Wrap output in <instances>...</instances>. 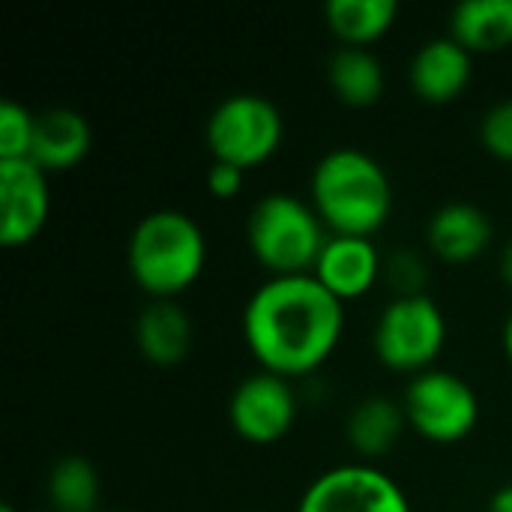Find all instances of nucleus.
Listing matches in <instances>:
<instances>
[{
	"label": "nucleus",
	"instance_id": "1",
	"mask_svg": "<svg viewBox=\"0 0 512 512\" xmlns=\"http://www.w3.org/2000/svg\"><path fill=\"white\" fill-rule=\"evenodd\" d=\"M345 330L339 303L312 273L270 276L243 309V339L261 372L303 378L321 369Z\"/></svg>",
	"mask_w": 512,
	"mask_h": 512
},
{
	"label": "nucleus",
	"instance_id": "2",
	"mask_svg": "<svg viewBox=\"0 0 512 512\" xmlns=\"http://www.w3.org/2000/svg\"><path fill=\"white\" fill-rule=\"evenodd\" d=\"M312 207L336 237H372L393 210L387 168L357 147H336L312 171Z\"/></svg>",
	"mask_w": 512,
	"mask_h": 512
},
{
	"label": "nucleus",
	"instance_id": "3",
	"mask_svg": "<svg viewBox=\"0 0 512 512\" xmlns=\"http://www.w3.org/2000/svg\"><path fill=\"white\" fill-rule=\"evenodd\" d=\"M126 264L132 282L150 300H177L204 273V231L183 210H153L135 225L126 246Z\"/></svg>",
	"mask_w": 512,
	"mask_h": 512
},
{
	"label": "nucleus",
	"instance_id": "4",
	"mask_svg": "<svg viewBox=\"0 0 512 512\" xmlns=\"http://www.w3.org/2000/svg\"><path fill=\"white\" fill-rule=\"evenodd\" d=\"M327 237L315 207L285 192L264 195L246 222L249 249L270 276L312 273Z\"/></svg>",
	"mask_w": 512,
	"mask_h": 512
},
{
	"label": "nucleus",
	"instance_id": "5",
	"mask_svg": "<svg viewBox=\"0 0 512 512\" xmlns=\"http://www.w3.org/2000/svg\"><path fill=\"white\" fill-rule=\"evenodd\" d=\"M285 120L261 93H234L222 99L204 129L213 162H228L243 171L264 165L282 147Z\"/></svg>",
	"mask_w": 512,
	"mask_h": 512
},
{
	"label": "nucleus",
	"instance_id": "6",
	"mask_svg": "<svg viewBox=\"0 0 512 512\" xmlns=\"http://www.w3.org/2000/svg\"><path fill=\"white\" fill-rule=\"evenodd\" d=\"M447 342V318L429 294L396 297L378 318L372 345L378 360L405 375L435 369Z\"/></svg>",
	"mask_w": 512,
	"mask_h": 512
},
{
	"label": "nucleus",
	"instance_id": "7",
	"mask_svg": "<svg viewBox=\"0 0 512 512\" xmlns=\"http://www.w3.org/2000/svg\"><path fill=\"white\" fill-rule=\"evenodd\" d=\"M402 408L408 426L432 444H459L480 423V399L474 387L447 369L414 375Z\"/></svg>",
	"mask_w": 512,
	"mask_h": 512
},
{
	"label": "nucleus",
	"instance_id": "8",
	"mask_svg": "<svg viewBox=\"0 0 512 512\" xmlns=\"http://www.w3.org/2000/svg\"><path fill=\"white\" fill-rule=\"evenodd\" d=\"M297 512H414L405 489L369 462L324 471L303 492Z\"/></svg>",
	"mask_w": 512,
	"mask_h": 512
},
{
	"label": "nucleus",
	"instance_id": "9",
	"mask_svg": "<svg viewBox=\"0 0 512 512\" xmlns=\"http://www.w3.org/2000/svg\"><path fill=\"white\" fill-rule=\"evenodd\" d=\"M297 420V396L288 378L273 372H255L231 393L228 423L231 429L258 447H270L282 441Z\"/></svg>",
	"mask_w": 512,
	"mask_h": 512
},
{
	"label": "nucleus",
	"instance_id": "10",
	"mask_svg": "<svg viewBox=\"0 0 512 512\" xmlns=\"http://www.w3.org/2000/svg\"><path fill=\"white\" fill-rule=\"evenodd\" d=\"M51 189L48 174L33 159L0 162V243L21 249L48 225Z\"/></svg>",
	"mask_w": 512,
	"mask_h": 512
},
{
	"label": "nucleus",
	"instance_id": "11",
	"mask_svg": "<svg viewBox=\"0 0 512 512\" xmlns=\"http://www.w3.org/2000/svg\"><path fill=\"white\" fill-rule=\"evenodd\" d=\"M312 276L339 303L366 297L375 288V282L384 276L381 252L372 243V237H336V234H330L315 267H312Z\"/></svg>",
	"mask_w": 512,
	"mask_h": 512
},
{
	"label": "nucleus",
	"instance_id": "12",
	"mask_svg": "<svg viewBox=\"0 0 512 512\" xmlns=\"http://www.w3.org/2000/svg\"><path fill=\"white\" fill-rule=\"evenodd\" d=\"M471 69H474V54L465 51L453 36H438L417 48L408 66V78L423 102L450 105L471 84Z\"/></svg>",
	"mask_w": 512,
	"mask_h": 512
},
{
	"label": "nucleus",
	"instance_id": "13",
	"mask_svg": "<svg viewBox=\"0 0 512 512\" xmlns=\"http://www.w3.org/2000/svg\"><path fill=\"white\" fill-rule=\"evenodd\" d=\"M495 228L492 219L486 216L483 207L468 204V201H453L444 204L426 228L429 249L438 261L444 264H471L477 261L489 246H492Z\"/></svg>",
	"mask_w": 512,
	"mask_h": 512
},
{
	"label": "nucleus",
	"instance_id": "14",
	"mask_svg": "<svg viewBox=\"0 0 512 512\" xmlns=\"http://www.w3.org/2000/svg\"><path fill=\"white\" fill-rule=\"evenodd\" d=\"M195 342L192 318L177 300H150L135 321V345L141 357L159 369L180 366Z\"/></svg>",
	"mask_w": 512,
	"mask_h": 512
},
{
	"label": "nucleus",
	"instance_id": "15",
	"mask_svg": "<svg viewBox=\"0 0 512 512\" xmlns=\"http://www.w3.org/2000/svg\"><path fill=\"white\" fill-rule=\"evenodd\" d=\"M93 147V129L84 114L72 108H51L36 117L30 159L45 171H69L87 159Z\"/></svg>",
	"mask_w": 512,
	"mask_h": 512
},
{
	"label": "nucleus",
	"instance_id": "16",
	"mask_svg": "<svg viewBox=\"0 0 512 512\" xmlns=\"http://www.w3.org/2000/svg\"><path fill=\"white\" fill-rule=\"evenodd\" d=\"M450 36L471 54L512 45V0H465L450 12Z\"/></svg>",
	"mask_w": 512,
	"mask_h": 512
},
{
	"label": "nucleus",
	"instance_id": "17",
	"mask_svg": "<svg viewBox=\"0 0 512 512\" xmlns=\"http://www.w3.org/2000/svg\"><path fill=\"white\" fill-rule=\"evenodd\" d=\"M405 426H408V417H405V408L399 402L384 399V396H372V399H363L360 405H354L348 426H345V435H348V444L357 456L378 459L399 444Z\"/></svg>",
	"mask_w": 512,
	"mask_h": 512
},
{
	"label": "nucleus",
	"instance_id": "18",
	"mask_svg": "<svg viewBox=\"0 0 512 512\" xmlns=\"http://www.w3.org/2000/svg\"><path fill=\"white\" fill-rule=\"evenodd\" d=\"M396 0H330L324 9L330 33L345 48H366L390 33L396 24Z\"/></svg>",
	"mask_w": 512,
	"mask_h": 512
},
{
	"label": "nucleus",
	"instance_id": "19",
	"mask_svg": "<svg viewBox=\"0 0 512 512\" xmlns=\"http://www.w3.org/2000/svg\"><path fill=\"white\" fill-rule=\"evenodd\" d=\"M327 81L339 102L351 108H369L384 96V66L369 48H339L327 63Z\"/></svg>",
	"mask_w": 512,
	"mask_h": 512
},
{
	"label": "nucleus",
	"instance_id": "20",
	"mask_svg": "<svg viewBox=\"0 0 512 512\" xmlns=\"http://www.w3.org/2000/svg\"><path fill=\"white\" fill-rule=\"evenodd\" d=\"M48 504L51 512L99 510V474L84 456H63L48 471Z\"/></svg>",
	"mask_w": 512,
	"mask_h": 512
},
{
	"label": "nucleus",
	"instance_id": "21",
	"mask_svg": "<svg viewBox=\"0 0 512 512\" xmlns=\"http://www.w3.org/2000/svg\"><path fill=\"white\" fill-rule=\"evenodd\" d=\"M33 132H36V117L24 105L6 99L0 105V162L30 159Z\"/></svg>",
	"mask_w": 512,
	"mask_h": 512
},
{
	"label": "nucleus",
	"instance_id": "22",
	"mask_svg": "<svg viewBox=\"0 0 512 512\" xmlns=\"http://www.w3.org/2000/svg\"><path fill=\"white\" fill-rule=\"evenodd\" d=\"M480 141L495 159L512 162V99L498 102L486 111L480 123Z\"/></svg>",
	"mask_w": 512,
	"mask_h": 512
},
{
	"label": "nucleus",
	"instance_id": "23",
	"mask_svg": "<svg viewBox=\"0 0 512 512\" xmlns=\"http://www.w3.org/2000/svg\"><path fill=\"white\" fill-rule=\"evenodd\" d=\"M384 273L390 279V285L396 288L399 297H417V294H426V279H429V270H426V261L417 255V252H396L387 264H384Z\"/></svg>",
	"mask_w": 512,
	"mask_h": 512
},
{
	"label": "nucleus",
	"instance_id": "24",
	"mask_svg": "<svg viewBox=\"0 0 512 512\" xmlns=\"http://www.w3.org/2000/svg\"><path fill=\"white\" fill-rule=\"evenodd\" d=\"M204 183H207V192H210L216 201H231V198L240 195V189H243V183H246V171L237 168V165H228V162H213V165L207 168Z\"/></svg>",
	"mask_w": 512,
	"mask_h": 512
},
{
	"label": "nucleus",
	"instance_id": "25",
	"mask_svg": "<svg viewBox=\"0 0 512 512\" xmlns=\"http://www.w3.org/2000/svg\"><path fill=\"white\" fill-rule=\"evenodd\" d=\"M498 273L504 279V285L512 291V240L501 249V258H498Z\"/></svg>",
	"mask_w": 512,
	"mask_h": 512
},
{
	"label": "nucleus",
	"instance_id": "26",
	"mask_svg": "<svg viewBox=\"0 0 512 512\" xmlns=\"http://www.w3.org/2000/svg\"><path fill=\"white\" fill-rule=\"evenodd\" d=\"M489 512H512V486H504V489L492 498Z\"/></svg>",
	"mask_w": 512,
	"mask_h": 512
},
{
	"label": "nucleus",
	"instance_id": "27",
	"mask_svg": "<svg viewBox=\"0 0 512 512\" xmlns=\"http://www.w3.org/2000/svg\"><path fill=\"white\" fill-rule=\"evenodd\" d=\"M504 351H507V357H510L512 363V312L507 315V321H504Z\"/></svg>",
	"mask_w": 512,
	"mask_h": 512
},
{
	"label": "nucleus",
	"instance_id": "28",
	"mask_svg": "<svg viewBox=\"0 0 512 512\" xmlns=\"http://www.w3.org/2000/svg\"><path fill=\"white\" fill-rule=\"evenodd\" d=\"M0 512H18V510H15L12 504H3V510H0Z\"/></svg>",
	"mask_w": 512,
	"mask_h": 512
},
{
	"label": "nucleus",
	"instance_id": "29",
	"mask_svg": "<svg viewBox=\"0 0 512 512\" xmlns=\"http://www.w3.org/2000/svg\"><path fill=\"white\" fill-rule=\"evenodd\" d=\"M108 512H132V510H108Z\"/></svg>",
	"mask_w": 512,
	"mask_h": 512
},
{
	"label": "nucleus",
	"instance_id": "30",
	"mask_svg": "<svg viewBox=\"0 0 512 512\" xmlns=\"http://www.w3.org/2000/svg\"><path fill=\"white\" fill-rule=\"evenodd\" d=\"M33 512H45V510H33ZM48 512H51V510H48Z\"/></svg>",
	"mask_w": 512,
	"mask_h": 512
}]
</instances>
